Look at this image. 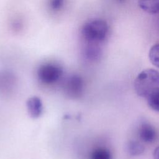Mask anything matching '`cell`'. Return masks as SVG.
Returning a JSON list of instances; mask_svg holds the SVG:
<instances>
[{"label":"cell","mask_w":159,"mask_h":159,"mask_svg":"<svg viewBox=\"0 0 159 159\" xmlns=\"http://www.w3.org/2000/svg\"><path fill=\"white\" fill-rule=\"evenodd\" d=\"M134 86L138 96L147 99L159 90V71L152 68L143 70L135 78Z\"/></svg>","instance_id":"obj_1"},{"label":"cell","mask_w":159,"mask_h":159,"mask_svg":"<svg viewBox=\"0 0 159 159\" xmlns=\"http://www.w3.org/2000/svg\"><path fill=\"white\" fill-rule=\"evenodd\" d=\"M109 26L102 19H94L86 22L83 27L81 34L83 39L92 45L103 42L108 34Z\"/></svg>","instance_id":"obj_2"},{"label":"cell","mask_w":159,"mask_h":159,"mask_svg":"<svg viewBox=\"0 0 159 159\" xmlns=\"http://www.w3.org/2000/svg\"><path fill=\"white\" fill-rule=\"evenodd\" d=\"M61 69L52 64L42 65L39 70L38 75L40 80L45 83H52L58 80L61 75Z\"/></svg>","instance_id":"obj_3"},{"label":"cell","mask_w":159,"mask_h":159,"mask_svg":"<svg viewBox=\"0 0 159 159\" xmlns=\"http://www.w3.org/2000/svg\"><path fill=\"white\" fill-rule=\"evenodd\" d=\"M83 89V81L78 76H71L66 84V91L68 94L72 97L78 96Z\"/></svg>","instance_id":"obj_4"},{"label":"cell","mask_w":159,"mask_h":159,"mask_svg":"<svg viewBox=\"0 0 159 159\" xmlns=\"http://www.w3.org/2000/svg\"><path fill=\"white\" fill-rule=\"evenodd\" d=\"M139 137L143 142L151 143L156 139V131L150 124L143 123L139 130Z\"/></svg>","instance_id":"obj_5"},{"label":"cell","mask_w":159,"mask_h":159,"mask_svg":"<svg viewBox=\"0 0 159 159\" xmlns=\"http://www.w3.org/2000/svg\"><path fill=\"white\" fill-rule=\"evenodd\" d=\"M27 110L32 117H38L42 111V104L37 97H32L27 102Z\"/></svg>","instance_id":"obj_6"},{"label":"cell","mask_w":159,"mask_h":159,"mask_svg":"<svg viewBox=\"0 0 159 159\" xmlns=\"http://www.w3.org/2000/svg\"><path fill=\"white\" fill-rule=\"evenodd\" d=\"M138 4L143 11L148 13H159V0H138Z\"/></svg>","instance_id":"obj_7"},{"label":"cell","mask_w":159,"mask_h":159,"mask_svg":"<svg viewBox=\"0 0 159 159\" xmlns=\"http://www.w3.org/2000/svg\"><path fill=\"white\" fill-rule=\"evenodd\" d=\"M127 152L131 156H137L142 154L145 150L143 145L137 141H130L129 142L127 147Z\"/></svg>","instance_id":"obj_8"},{"label":"cell","mask_w":159,"mask_h":159,"mask_svg":"<svg viewBox=\"0 0 159 159\" xmlns=\"http://www.w3.org/2000/svg\"><path fill=\"white\" fill-rule=\"evenodd\" d=\"M148 58L153 65L159 68V43H156L150 48Z\"/></svg>","instance_id":"obj_9"},{"label":"cell","mask_w":159,"mask_h":159,"mask_svg":"<svg viewBox=\"0 0 159 159\" xmlns=\"http://www.w3.org/2000/svg\"><path fill=\"white\" fill-rule=\"evenodd\" d=\"M148 106L153 111L159 112V90L151 94L147 98Z\"/></svg>","instance_id":"obj_10"},{"label":"cell","mask_w":159,"mask_h":159,"mask_svg":"<svg viewBox=\"0 0 159 159\" xmlns=\"http://www.w3.org/2000/svg\"><path fill=\"white\" fill-rule=\"evenodd\" d=\"M91 159H111V155L109 150L104 148H98L93 152Z\"/></svg>","instance_id":"obj_11"},{"label":"cell","mask_w":159,"mask_h":159,"mask_svg":"<svg viewBox=\"0 0 159 159\" xmlns=\"http://www.w3.org/2000/svg\"><path fill=\"white\" fill-rule=\"evenodd\" d=\"M64 3V0H52L51 1V7L53 10L60 9Z\"/></svg>","instance_id":"obj_12"},{"label":"cell","mask_w":159,"mask_h":159,"mask_svg":"<svg viewBox=\"0 0 159 159\" xmlns=\"http://www.w3.org/2000/svg\"><path fill=\"white\" fill-rule=\"evenodd\" d=\"M153 159H159V146L155 148L153 153Z\"/></svg>","instance_id":"obj_13"},{"label":"cell","mask_w":159,"mask_h":159,"mask_svg":"<svg viewBox=\"0 0 159 159\" xmlns=\"http://www.w3.org/2000/svg\"><path fill=\"white\" fill-rule=\"evenodd\" d=\"M120 1H124V0H120Z\"/></svg>","instance_id":"obj_14"}]
</instances>
